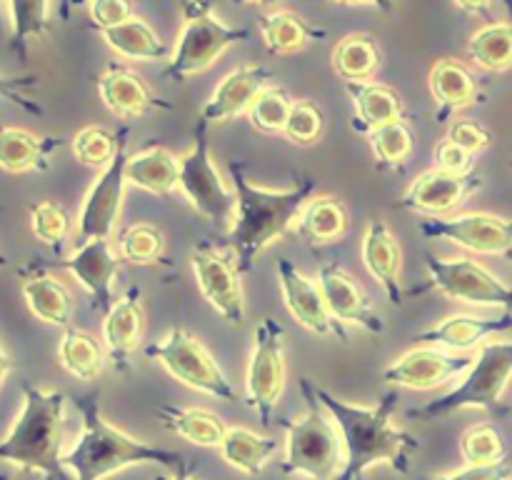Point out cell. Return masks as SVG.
I'll return each instance as SVG.
<instances>
[{
  "mask_svg": "<svg viewBox=\"0 0 512 480\" xmlns=\"http://www.w3.org/2000/svg\"><path fill=\"white\" fill-rule=\"evenodd\" d=\"M98 93L105 108L118 118H140L155 110H173V105L160 100L135 70L120 63H110L100 75Z\"/></svg>",
  "mask_w": 512,
  "mask_h": 480,
  "instance_id": "d6986e66",
  "label": "cell"
},
{
  "mask_svg": "<svg viewBox=\"0 0 512 480\" xmlns=\"http://www.w3.org/2000/svg\"><path fill=\"white\" fill-rule=\"evenodd\" d=\"M0 30H3V15H0Z\"/></svg>",
  "mask_w": 512,
  "mask_h": 480,
  "instance_id": "91938a15",
  "label": "cell"
},
{
  "mask_svg": "<svg viewBox=\"0 0 512 480\" xmlns=\"http://www.w3.org/2000/svg\"><path fill=\"white\" fill-rule=\"evenodd\" d=\"M510 168H512V160H510Z\"/></svg>",
  "mask_w": 512,
  "mask_h": 480,
  "instance_id": "e7e4bbea",
  "label": "cell"
},
{
  "mask_svg": "<svg viewBox=\"0 0 512 480\" xmlns=\"http://www.w3.org/2000/svg\"><path fill=\"white\" fill-rule=\"evenodd\" d=\"M323 3H343V5H375L380 10H393L395 0H323Z\"/></svg>",
  "mask_w": 512,
  "mask_h": 480,
  "instance_id": "f5cc1de1",
  "label": "cell"
},
{
  "mask_svg": "<svg viewBox=\"0 0 512 480\" xmlns=\"http://www.w3.org/2000/svg\"><path fill=\"white\" fill-rule=\"evenodd\" d=\"M85 3H90V0H68V3H65L63 8H60V18L68 20L70 18V10L80 8V5H85Z\"/></svg>",
  "mask_w": 512,
  "mask_h": 480,
  "instance_id": "9f6ffc18",
  "label": "cell"
},
{
  "mask_svg": "<svg viewBox=\"0 0 512 480\" xmlns=\"http://www.w3.org/2000/svg\"><path fill=\"white\" fill-rule=\"evenodd\" d=\"M133 18L130 0H90V20L98 30L113 28Z\"/></svg>",
  "mask_w": 512,
  "mask_h": 480,
  "instance_id": "7dc6e473",
  "label": "cell"
},
{
  "mask_svg": "<svg viewBox=\"0 0 512 480\" xmlns=\"http://www.w3.org/2000/svg\"><path fill=\"white\" fill-rule=\"evenodd\" d=\"M300 390L308 400V413L298 420H280L288 430L285 473L308 475L313 480H335L345 465V445L333 415L318 398V385L300 378Z\"/></svg>",
  "mask_w": 512,
  "mask_h": 480,
  "instance_id": "5b68a950",
  "label": "cell"
},
{
  "mask_svg": "<svg viewBox=\"0 0 512 480\" xmlns=\"http://www.w3.org/2000/svg\"><path fill=\"white\" fill-rule=\"evenodd\" d=\"M380 53L368 35H348L333 50V68L343 80H373Z\"/></svg>",
  "mask_w": 512,
  "mask_h": 480,
  "instance_id": "8d00e7d4",
  "label": "cell"
},
{
  "mask_svg": "<svg viewBox=\"0 0 512 480\" xmlns=\"http://www.w3.org/2000/svg\"><path fill=\"white\" fill-rule=\"evenodd\" d=\"M155 480H193V475H190L188 465H185V460H183V463L178 465V473H175L173 478H165V475H160V478H155Z\"/></svg>",
  "mask_w": 512,
  "mask_h": 480,
  "instance_id": "db71d44e",
  "label": "cell"
},
{
  "mask_svg": "<svg viewBox=\"0 0 512 480\" xmlns=\"http://www.w3.org/2000/svg\"><path fill=\"white\" fill-rule=\"evenodd\" d=\"M120 258L130 260L135 265H150L158 263L163 258L165 238L155 225L150 223H135L120 233L118 238Z\"/></svg>",
  "mask_w": 512,
  "mask_h": 480,
  "instance_id": "7bdbcfd3",
  "label": "cell"
},
{
  "mask_svg": "<svg viewBox=\"0 0 512 480\" xmlns=\"http://www.w3.org/2000/svg\"><path fill=\"white\" fill-rule=\"evenodd\" d=\"M220 453L228 465L245 475H258L278 450V440L258 435L248 428H228L220 440Z\"/></svg>",
  "mask_w": 512,
  "mask_h": 480,
  "instance_id": "d6a6232c",
  "label": "cell"
},
{
  "mask_svg": "<svg viewBox=\"0 0 512 480\" xmlns=\"http://www.w3.org/2000/svg\"><path fill=\"white\" fill-rule=\"evenodd\" d=\"M230 178L235 190V218L228 240L240 273H250L258 255L295 228L300 210L313 198L315 180L310 175H300L295 185L285 190L258 188L248 180L240 160H230Z\"/></svg>",
  "mask_w": 512,
  "mask_h": 480,
  "instance_id": "7a4b0ae2",
  "label": "cell"
},
{
  "mask_svg": "<svg viewBox=\"0 0 512 480\" xmlns=\"http://www.w3.org/2000/svg\"><path fill=\"white\" fill-rule=\"evenodd\" d=\"M345 93L353 103V128L358 133H370L378 125L403 118L405 113L403 98L390 85L373 83V80H345Z\"/></svg>",
  "mask_w": 512,
  "mask_h": 480,
  "instance_id": "484cf974",
  "label": "cell"
},
{
  "mask_svg": "<svg viewBox=\"0 0 512 480\" xmlns=\"http://www.w3.org/2000/svg\"><path fill=\"white\" fill-rule=\"evenodd\" d=\"M318 285L335 320H340L343 325H358L365 333H383L385 320L375 310L373 300L340 265H325L318 275Z\"/></svg>",
  "mask_w": 512,
  "mask_h": 480,
  "instance_id": "ac0fdd59",
  "label": "cell"
},
{
  "mask_svg": "<svg viewBox=\"0 0 512 480\" xmlns=\"http://www.w3.org/2000/svg\"><path fill=\"white\" fill-rule=\"evenodd\" d=\"M155 415L163 423L165 430L180 435V438L190 440L203 448H213L220 445L228 425L218 418L215 413L203 408H178V405H160L155 408Z\"/></svg>",
  "mask_w": 512,
  "mask_h": 480,
  "instance_id": "4dcf8cb0",
  "label": "cell"
},
{
  "mask_svg": "<svg viewBox=\"0 0 512 480\" xmlns=\"http://www.w3.org/2000/svg\"><path fill=\"white\" fill-rule=\"evenodd\" d=\"M13 18V50L18 58L28 55V43L50 33V0H10Z\"/></svg>",
  "mask_w": 512,
  "mask_h": 480,
  "instance_id": "74e56055",
  "label": "cell"
},
{
  "mask_svg": "<svg viewBox=\"0 0 512 480\" xmlns=\"http://www.w3.org/2000/svg\"><path fill=\"white\" fill-rule=\"evenodd\" d=\"M290 108H293V100H290L288 90L280 85H265L250 103L248 118L253 128L263 130V133H283Z\"/></svg>",
  "mask_w": 512,
  "mask_h": 480,
  "instance_id": "60d3db41",
  "label": "cell"
},
{
  "mask_svg": "<svg viewBox=\"0 0 512 480\" xmlns=\"http://www.w3.org/2000/svg\"><path fill=\"white\" fill-rule=\"evenodd\" d=\"M275 273H278L280 290H283V300L288 305L290 315L303 325L305 330L315 335H333V338L350 340V333L345 330V325L340 320L333 318V313L325 305L323 293H320V285L313 283L310 278H305L288 258H280L275 265Z\"/></svg>",
  "mask_w": 512,
  "mask_h": 480,
  "instance_id": "2e32d148",
  "label": "cell"
},
{
  "mask_svg": "<svg viewBox=\"0 0 512 480\" xmlns=\"http://www.w3.org/2000/svg\"><path fill=\"white\" fill-rule=\"evenodd\" d=\"M448 138L473 155L483 153L485 148L493 145V133L485 125L475 123V120H458V123H453Z\"/></svg>",
  "mask_w": 512,
  "mask_h": 480,
  "instance_id": "bcb514c9",
  "label": "cell"
},
{
  "mask_svg": "<svg viewBox=\"0 0 512 480\" xmlns=\"http://www.w3.org/2000/svg\"><path fill=\"white\" fill-rule=\"evenodd\" d=\"M183 20L178 43L163 70V78L168 83H180L190 75L203 73L230 45L250 38V30L230 28L223 20L215 18L210 0H185Z\"/></svg>",
  "mask_w": 512,
  "mask_h": 480,
  "instance_id": "52a82bcc",
  "label": "cell"
},
{
  "mask_svg": "<svg viewBox=\"0 0 512 480\" xmlns=\"http://www.w3.org/2000/svg\"><path fill=\"white\" fill-rule=\"evenodd\" d=\"M180 180L178 188L190 200L200 215H205L213 223H228L235 218V190L220 178L218 168L213 163L208 143V128L198 125L195 140L183 155H180Z\"/></svg>",
  "mask_w": 512,
  "mask_h": 480,
  "instance_id": "9c48e42d",
  "label": "cell"
},
{
  "mask_svg": "<svg viewBox=\"0 0 512 480\" xmlns=\"http://www.w3.org/2000/svg\"><path fill=\"white\" fill-rule=\"evenodd\" d=\"M63 268L78 278V283L95 298V308L108 313L113 300V278L120 268L118 255L113 253L110 238L85 240L68 260H63Z\"/></svg>",
  "mask_w": 512,
  "mask_h": 480,
  "instance_id": "ffe728a7",
  "label": "cell"
},
{
  "mask_svg": "<svg viewBox=\"0 0 512 480\" xmlns=\"http://www.w3.org/2000/svg\"><path fill=\"white\" fill-rule=\"evenodd\" d=\"M65 3H68V0H63V5H65ZM63 5H60V8H63Z\"/></svg>",
  "mask_w": 512,
  "mask_h": 480,
  "instance_id": "6125c7cd",
  "label": "cell"
},
{
  "mask_svg": "<svg viewBox=\"0 0 512 480\" xmlns=\"http://www.w3.org/2000/svg\"><path fill=\"white\" fill-rule=\"evenodd\" d=\"M240 5H265V3H273V0H235Z\"/></svg>",
  "mask_w": 512,
  "mask_h": 480,
  "instance_id": "6f0895ef",
  "label": "cell"
},
{
  "mask_svg": "<svg viewBox=\"0 0 512 480\" xmlns=\"http://www.w3.org/2000/svg\"><path fill=\"white\" fill-rule=\"evenodd\" d=\"M475 358L463 353H453L440 345H418L400 355L398 360L383 370V378L390 385L410 390H435L450 383L453 378L468 373Z\"/></svg>",
  "mask_w": 512,
  "mask_h": 480,
  "instance_id": "5bb4252c",
  "label": "cell"
},
{
  "mask_svg": "<svg viewBox=\"0 0 512 480\" xmlns=\"http://www.w3.org/2000/svg\"><path fill=\"white\" fill-rule=\"evenodd\" d=\"M58 355L60 365L78 380H95L105 365L103 348L98 345V340L85 330L70 328V325L60 338Z\"/></svg>",
  "mask_w": 512,
  "mask_h": 480,
  "instance_id": "d590c367",
  "label": "cell"
},
{
  "mask_svg": "<svg viewBox=\"0 0 512 480\" xmlns=\"http://www.w3.org/2000/svg\"><path fill=\"white\" fill-rule=\"evenodd\" d=\"M128 138V130H113L103 128V125H88V128L78 130L73 138V155L88 168H108L118 155L120 145Z\"/></svg>",
  "mask_w": 512,
  "mask_h": 480,
  "instance_id": "f35d334b",
  "label": "cell"
},
{
  "mask_svg": "<svg viewBox=\"0 0 512 480\" xmlns=\"http://www.w3.org/2000/svg\"><path fill=\"white\" fill-rule=\"evenodd\" d=\"M78 405L80 415H83V433H80L75 448L63 455V465L73 470L75 480H103L118 470L140 463L180 465L185 460L180 453L148 445L110 425L100 415L95 393L80 398Z\"/></svg>",
  "mask_w": 512,
  "mask_h": 480,
  "instance_id": "3957f363",
  "label": "cell"
},
{
  "mask_svg": "<svg viewBox=\"0 0 512 480\" xmlns=\"http://www.w3.org/2000/svg\"><path fill=\"white\" fill-rule=\"evenodd\" d=\"M0 265H5V258H3V255H0Z\"/></svg>",
  "mask_w": 512,
  "mask_h": 480,
  "instance_id": "94428289",
  "label": "cell"
},
{
  "mask_svg": "<svg viewBox=\"0 0 512 480\" xmlns=\"http://www.w3.org/2000/svg\"><path fill=\"white\" fill-rule=\"evenodd\" d=\"M65 393L23 385V410L13 430L0 440V460L23 470H38L48 480H70L60 455Z\"/></svg>",
  "mask_w": 512,
  "mask_h": 480,
  "instance_id": "277c9868",
  "label": "cell"
},
{
  "mask_svg": "<svg viewBox=\"0 0 512 480\" xmlns=\"http://www.w3.org/2000/svg\"><path fill=\"white\" fill-rule=\"evenodd\" d=\"M460 453L468 465H493L503 463L508 455V445L495 425L480 423L465 430L460 438Z\"/></svg>",
  "mask_w": 512,
  "mask_h": 480,
  "instance_id": "b9f144b4",
  "label": "cell"
},
{
  "mask_svg": "<svg viewBox=\"0 0 512 480\" xmlns=\"http://www.w3.org/2000/svg\"><path fill=\"white\" fill-rule=\"evenodd\" d=\"M325 118L323 110L315 103H308V100H293V108H290L288 123H285L283 135L290 140V143L298 145H310L323 135Z\"/></svg>",
  "mask_w": 512,
  "mask_h": 480,
  "instance_id": "f6af8a7d",
  "label": "cell"
},
{
  "mask_svg": "<svg viewBox=\"0 0 512 480\" xmlns=\"http://www.w3.org/2000/svg\"><path fill=\"white\" fill-rule=\"evenodd\" d=\"M468 58L490 73L512 68V23H488L468 40Z\"/></svg>",
  "mask_w": 512,
  "mask_h": 480,
  "instance_id": "e575fe53",
  "label": "cell"
},
{
  "mask_svg": "<svg viewBox=\"0 0 512 480\" xmlns=\"http://www.w3.org/2000/svg\"><path fill=\"white\" fill-rule=\"evenodd\" d=\"M453 3L458 5L460 10H465V13L478 15V18H485L493 23V15H490V5H493V0H453Z\"/></svg>",
  "mask_w": 512,
  "mask_h": 480,
  "instance_id": "816d5d0a",
  "label": "cell"
},
{
  "mask_svg": "<svg viewBox=\"0 0 512 480\" xmlns=\"http://www.w3.org/2000/svg\"><path fill=\"white\" fill-rule=\"evenodd\" d=\"M30 230L40 243L60 248L70 235V215L63 205L53 200H40L30 205Z\"/></svg>",
  "mask_w": 512,
  "mask_h": 480,
  "instance_id": "ee69618b",
  "label": "cell"
},
{
  "mask_svg": "<svg viewBox=\"0 0 512 480\" xmlns=\"http://www.w3.org/2000/svg\"><path fill=\"white\" fill-rule=\"evenodd\" d=\"M140 298V288H128L105 313L103 340L115 370H128L130 358L143 338L145 310Z\"/></svg>",
  "mask_w": 512,
  "mask_h": 480,
  "instance_id": "7402d4cb",
  "label": "cell"
},
{
  "mask_svg": "<svg viewBox=\"0 0 512 480\" xmlns=\"http://www.w3.org/2000/svg\"><path fill=\"white\" fill-rule=\"evenodd\" d=\"M483 188V178L478 173H448V170L433 168L418 175L400 198V208L425 213L430 218L448 215L468 198L470 193Z\"/></svg>",
  "mask_w": 512,
  "mask_h": 480,
  "instance_id": "e0dca14e",
  "label": "cell"
},
{
  "mask_svg": "<svg viewBox=\"0 0 512 480\" xmlns=\"http://www.w3.org/2000/svg\"><path fill=\"white\" fill-rule=\"evenodd\" d=\"M270 78L273 73L263 65H243V68L228 73L205 103L198 125L210 128V125L225 123L240 113H248L253 98L268 85Z\"/></svg>",
  "mask_w": 512,
  "mask_h": 480,
  "instance_id": "44dd1931",
  "label": "cell"
},
{
  "mask_svg": "<svg viewBox=\"0 0 512 480\" xmlns=\"http://www.w3.org/2000/svg\"><path fill=\"white\" fill-rule=\"evenodd\" d=\"M348 220V208L343 200L333 198V195H318V198H310L300 210L295 233L310 245L335 243L348 230Z\"/></svg>",
  "mask_w": 512,
  "mask_h": 480,
  "instance_id": "83f0119b",
  "label": "cell"
},
{
  "mask_svg": "<svg viewBox=\"0 0 512 480\" xmlns=\"http://www.w3.org/2000/svg\"><path fill=\"white\" fill-rule=\"evenodd\" d=\"M435 168L448 170V173H470V170H473V153H468V150L460 148L458 143L445 138L443 143L435 148Z\"/></svg>",
  "mask_w": 512,
  "mask_h": 480,
  "instance_id": "681fc988",
  "label": "cell"
},
{
  "mask_svg": "<svg viewBox=\"0 0 512 480\" xmlns=\"http://www.w3.org/2000/svg\"><path fill=\"white\" fill-rule=\"evenodd\" d=\"M60 145L58 138H40L23 128L0 125V168L5 173L48 170L50 153Z\"/></svg>",
  "mask_w": 512,
  "mask_h": 480,
  "instance_id": "4316f807",
  "label": "cell"
},
{
  "mask_svg": "<svg viewBox=\"0 0 512 480\" xmlns=\"http://www.w3.org/2000/svg\"><path fill=\"white\" fill-rule=\"evenodd\" d=\"M360 255H363V263L368 268V273L378 280L390 303H403L405 295L403 283H400L403 250H400V243L393 235V230L383 220H370L368 223L363 235V245H360Z\"/></svg>",
  "mask_w": 512,
  "mask_h": 480,
  "instance_id": "603a6c76",
  "label": "cell"
},
{
  "mask_svg": "<svg viewBox=\"0 0 512 480\" xmlns=\"http://www.w3.org/2000/svg\"><path fill=\"white\" fill-rule=\"evenodd\" d=\"M23 298L35 318L43 323L68 328L73 315V295L53 275H33L23 280Z\"/></svg>",
  "mask_w": 512,
  "mask_h": 480,
  "instance_id": "1f68e13d",
  "label": "cell"
},
{
  "mask_svg": "<svg viewBox=\"0 0 512 480\" xmlns=\"http://www.w3.org/2000/svg\"><path fill=\"white\" fill-rule=\"evenodd\" d=\"M503 3H505V8H508L510 15H512V0H503Z\"/></svg>",
  "mask_w": 512,
  "mask_h": 480,
  "instance_id": "680465c9",
  "label": "cell"
},
{
  "mask_svg": "<svg viewBox=\"0 0 512 480\" xmlns=\"http://www.w3.org/2000/svg\"><path fill=\"white\" fill-rule=\"evenodd\" d=\"M195 280L203 298L228 320L233 328L245 320V298L240 285V268L235 253H223L210 243H200L190 255Z\"/></svg>",
  "mask_w": 512,
  "mask_h": 480,
  "instance_id": "4fadbf2b",
  "label": "cell"
},
{
  "mask_svg": "<svg viewBox=\"0 0 512 480\" xmlns=\"http://www.w3.org/2000/svg\"><path fill=\"white\" fill-rule=\"evenodd\" d=\"M125 145H128V140H123L113 163L100 170L98 180L85 195L83 208H80L78 215V235L83 243L85 240L110 238L113 235L115 223L120 218V208H123L125 183H128L125 180V163H128Z\"/></svg>",
  "mask_w": 512,
  "mask_h": 480,
  "instance_id": "9a60e30c",
  "label": "cell"
},
{
  "mask_svg": "<svg viewBox=\"0 0 512 480\" xmlns=\"http://www.w3.org/2000/svg\"><path fill=\"white\" fill-rule=\"evenodd\" d=\"M428 83L435 103L440 105V118L443 120L458 110L483 103V90H480L475 73L455 58L438 60L430 68Z\"/></svg>",
  "mask_w": 512,
  "mask_h": 480,
  "instance_id": "d4e9b609",
  "label": "cell"
},
{
  "mask_svg": "<svg viewBox=\"0 0 512 480\" xmlns=\"http://www.w3.org/2000/svg\"><path fill=\"white\" fill-rule=\"evenodd\" d=\"M10 370H13V360H10L8 355H5L3 350H0V385H3L5 375H8Z\"/></svg>",
  "mask_w": 512,
  "mask_h": 480,
  "instance_id": "11a10c76",
  "label": "cell"
},
{
  "mask_svg": "<svg viewBox=\"0 0 512 480\" xmlns=\"http://www.w3.org/2000/svg\"><path fill=\"white\" fill-rule=\"evenodd\" d=\"M38 78L35 75H20V78H8V75H0V95L8 100H13L18 108L28 110L33 115H43V108L38 103H33L30 98H25L28 90L38 88Z\"/></svg>",
  "mask_w": 512,
  "mask_h": 480,
  "instance_id": "c3c4849f",
  "label": "cell"
},
{
  "mask_svg": "<svg viewBox=\"0 0 512 480\" xmlns=\"http://www.w3.org/2000/svg\"><path fill=\"white\" fill-rule=\"evenodd\" d=\"M318 398L343 435L345 465L335 480H363L378 463H388L400 475L410 473V458L420 450V443L408 430L393 425V410L398 405L395 390H388L373 408L345 403L325 388H318Z\"/></svg>",
  "mask_w": 512,
  "mask_h": 480,
  "instance_id": "6da1fadb",
  "label": "cell"
},
{
  "mask_svg": "<svg viewBox=\"0 0 512 480\" xmlns=\"http://www.w3.org/2000/svg\"><path fill=\"white\" fill-rule=\"evenodd\" d=\"M425 268H428L430 285L438 293L448 295L453 300H463L470 305H483V308H503L512 313V288L505 285L498 275L490 273L480 263L470 258H438V255H425Z\"/></svg>",
  "mask_w": 512,
  "mask_h": 480,
  "instance_id": "8fae6325",
  "label": "cell"
},
{
  "mask_svg": "<svg viewBox=\"0 0 512 480\" xmlns=\"http://www.w3.org/2000/svg\"><path fill=\"white\" fill-rule=\"evenodd\" d=\"M125 180L153 195H168L178 188L180 160L165 148H148L125 163Z\"/></svg>",
  "mask_w": 512,
  "mask_h": 480,
  "instance_id": "f1b7e54d",
  "label": "cell"
},
{
  "mask_svg": "<svg viewBox=\"0 0 512 480\" xmlns=\"http://www.w3.org/2000/svg\"><path fill=\"white\" fill-rule=\"evenodd\" d=\"M0 480H5V478H3V475H0Z\"/></svg>",
  "mask_w": 512,
  "mask_h": 480,
  "instance_id": "be15d7a7",
  "label": "cell"
},
{
  "mask_svg": "<svg viewBox=\"0 0 512 480\" xmlns=\"http://www.w3.org/2000/svg\"><path fill=\"white\" fill-rule=\"evenodd\" d=\"M368 138L375 158L383 165H388V168H398V165H403L413 155L415 135L403 118L378 125L375 130H370Z\"/></svg>",
  "mask_w": 512,
  "mask_h": 480,
  "instance_id": "ab89813d",
  "label": "cell"
},
{
  "mask_svg": "<svg viewBox=\"0 0 512 480\" xmlns=\"http://www.w3.org/2000/svg\"><path fill=\"white\" fill-rule=\"evenodd\" d=\"M510 328V310H505L500 318H478V315L458 313L448 315V318L440 320L438 325L423 330V333L418 335V340L428 345H440V348L453 350V353H465V350L478 348V345H483L488 338L505 333V330Z\"/></svg>",
  "mask_w": 512,
  "mask_h": 480,
  "instance_id": "cb8c5ba5",
  "label": "cell"
},
{
  "mask_svg": "<svg viewBox=\"0 0 512 480\" xmlns=\"http://www.w3.org/2000/svg\"><path fill=\"white\" fill-rule=\"evenodd\" d=\"M108 48H113L120 58L128 60H170L173 50L160 40V35L145 23L143 18L133 15L125 23L100 30Z\"/></svg>",
  "mask_w": 512,
  "mask_h": 480,
  "instance_id": "f546056e",
  "label": "cell"
},
{
  "mask_svg": "<svg viewBox=\"0 0 512 480\" xmlns=\"http://www.w3.org/2000/svg\"><path fill=\"white\" fill-rule=\"evenodd\" d=\"M145 355L150 360H158L175 380L185 383L188 388L200 390L205 395L233 403L238 400L233 383L223 373L213 355L208 353L203 343L188 333L185 328H173L160 343H153L145 348Z\"/></svg>",
  "mask_w": 512,
  "mask_h": 480,
  "instance_id": "ba28073f",
  "label": "cell"
},
{
  "mask_svg": "<svg viewBox=\"0 0 512 480\" xmlns=\"http://www.w3.org/2000/svg\"><path fill=\"white\" fill-rule=\"evenodd\" d=\"M260 35L273 55H290L305 48L310 40L325 38V30L313 28L308 20L300 18L293 10H275L260 18Z\"/></svg>",
  "mask_w": 512,
  "mask_h": 480,
  "instance_id": "836d02e7",
  "label": "cell"
},
{
  "mask_svg": "<svg viewBox=\"0 0 512 480\" xmlns=\"http://www.w3.org/2000/svg\"><path fill=\"white\" fill-rule=\"evenodd\" d=\"M285 328L275 318L265 315L255 328L253 358L245 378V400L258 413L260 423L268 428L273 423L275 408L285 388Z\"/></svg>",
  "mask_w": 512,
  "mask_h": 480,
  "instance_id": "30bf717a",
  "label": "cell"
},
{
  "mask_svg": "<svg viewBox=\"0 0 512 480\" xmlns=\"http://www.w3.org/2000/svg\"><path fill=\"white\" fill-rule=\"evenodd\" d=\"M512 378V340H493V343L480 345L473 365L465 373L463 383L450 390L443 398L423 405V408L410 410V418L418 420H438L443 415L455 413L465 408H483L488 413H503L505 388Z\"/></svg>",
  "mask_w": 512,
  "mask_h": 480,
  "instance_id": "8992f818",
  "label": "cell"
},
{
  "mask_svg": "<svg viewBox=\"0 0 512 480\" xmlns=\"http://www.w3.org/2000/svg\"><path fill=\"white\" fill-rule=\"evenodd\" d=\"M512 470L505 463H493V465H468V468L458 470V473L450 475H438V478H418V480H510Z\"/></svg>",
  "mask_w": 512,
  "mask_h": 480,
  "instance_id": "f907efd6",
  "label": "cell"
},
{
  "mask_svg": "<svg viewBox=\"0 0 512 480\" xmlns=\"http://www.w3.org/2000/svg\"><path fill=\"white\" fill-rule=\"evenodd\" d=\"M425 238L448 240L478 255H500L512 263V218L493 213H460L453 218H425L418 223Z\"/></svg>",
  "mask_w": 512,
  "mask_h": 480,
  "instance_id": "7c38bea8",
  "label": "cell"
}]
</instances>
